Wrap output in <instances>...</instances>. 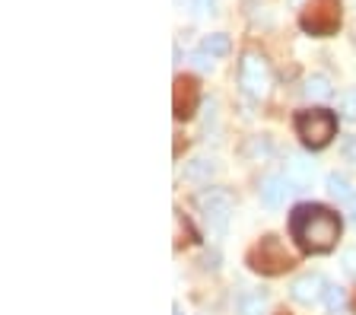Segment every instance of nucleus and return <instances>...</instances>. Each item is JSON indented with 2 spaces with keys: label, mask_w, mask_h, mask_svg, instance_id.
I'll list each match as a JSON object with an SVG mask.
<instances>
[{
  "label": "nucleus",
  "mask_w": 356,
  "mask_h": 315,
  "mask_svg": "<svg viewBox=\"0 0 356 315\" xmlns=\"http://www.w3.org/2000/svg\"><path fill=\"white\" fill-rule=\"evenodd\" d=\"M200 105V86L194 76H175V90H172V112L178 121H188Z\"/></svg>",
  "instance_id": "7"
},
{
  "label": "nucleus",
  "mask_w": 356,
  "mask_h": 315,
  "mask_svg": "<svg viewBox=\"0 0 356 315\" xmlns=\"http://www.w3.org/2000/svg\"><path fill=\"white\" fill-rule=\"evenodd\" d=\"M325 277L321 274H302V277L293 280V286H289V293H293V300L302 302V306H312V302L325 300Z\"/></svg>",
  "instance_id": "8"
},
{
  "label": "nucleus",
  "mask_w": 356,
  "mask_h": 315,
  "mask_svg": "<svg viewBox=\"0 0 356 315\" xmlns=\"http://www.w3.org/2000/svg\"><path fill=\"white\" fill-rule=\"evenodd\" d=\"M343 261H347V268L356 274V248H353V252H347V255H343Z\"/></svg>",
  "instance_id": "21"
},
{
  "label": "nucleus",
  "mask_w": 356,
  "mask_h": 315,
  "mask_svg": "<svg viewBox=\"0 0 356 315\" xmlns=\"http://www.w3.org/2000/svg\"><path fill=\"white\" fill-rule=\"evenodd\" d=\"M248 268L264 274V277H277V274H286L293 268V255H289L283 242L277 236H264L258 245L248 252Z\"/></svg>",
  "instance_id": "4"
},
{
  "label": "nucleus",
  "mask_w": 356,
  "mask_h": 315,
  "mask_svg": "<svg viewBox=\"0 0 356 315\" xmlns=\"http://www.w3.org/2000/svg\"><path fill=\"white\" fill-rule=\"evenodd\" d=\"M343 23V10H341V0H309L305 10L299 13V26L302 32L315 38H327L334 32L341 29Z\"/></svg>",
  "instance_id": "3"
},
{
  "label": "nucleus",
  "mask_w": 356,
  "mask_h": 315,
  "mask_svg": "<svg viewBox=\"0 0 356 315\" xmlns=\"http://www.w3.org/2000/svg\"><path fill=\"white\" fill-rule=\"evenodd\" d=\"M200 51H207L210 58H226V54L232 51V42H229V35L213 32V35H204V42H200Z\"/></svg>",
  "instance_id": "10"
},
{
  "label": "nucleus",
  "mask_w": 356,
  "mask_h": 315,
  "mask_svg": "<svg viewBox=\"0 0 356 315\" xmlns=\"http://www.w3.org/2000/svg\"><path fill=\"white\" fill-rule=\"evenodd\" d=\"M350 217H353V223H356V195L350 197Z\"/></svg>",
  "instance_id": "22"
},
{
  "label": "nucleus",
  "mask_w": 356,
  "mask_h": 315,
  "mask_svg": "<svg viewBox=\"0 0 356 315\" xmlns=\"http://www.w3.org/2000/svg\"><path fill=\"white\" fill-rule=\"evenodd\" d=\"M341 156H343V163L356 165V137H347V140L341 143Z\"/></svg>",
  "instance_id": "18"
},
{
  "label": "nucleus",
  "mask_w": 356,
  "mask_h": 315,
  "mask_svg": "<svg viewBox=\"0 0 356 315\" xmlns=\"http://www.w3.org/2000/svg\"><path fill=\"white\" fill-rule=\"evenodd\" d=\"M296 134L309 150H325L337 137V115L331 108H302L296 112Z\"/></svg>",
  "instance_id": "2"
},
{
  "label": "nucleus",
  "mask_w": 356,
  "mask_h": 315,
  "mask_svg": "<svg viewBox=\"0 0 356 315\" xmlns=\"http://www.w3.org/2000/svg\"><path fill=\"white\" fill-rule=\"evenodd\" d=\"M289 236L305 255H327L341 239V217L325 204H299L289 213Z\"/></svg>",
  "instance_id": "1"
},
{
  "label": "nucleus",
  "mask_w": 356,
  "mask_h": 315,
  "mask_svg": "<svg viewBox=\"0 0 356 315\" xmlns=\"http://www.w3.org/2000/svg\"><path fill=\"white\" fill-rule=\"evenodd\" d=\"M302 92H305V99H315V102L331 99V80H327V76H321V74H315V76H309V80H305Z\"/></svg>",
  "instance_id": "13"
},
{
  "label": "nucleus",
  "mask_w": 356,
  "mask_h": 315,
  "mask_svg": "<svg viewBox=\"0 0 356 315\" xmlns=\"http://www.w3.org/2000/svg\"><path fill=\"white\" fill-rule=\"evenodd\" d=\"M194 204H197L200 217L207 220V226L216 233H222L229 226V217L236 210V197H232L229 188H204V191H197Z\"/></svg>",
  "instance_id": "5"
},
{
  "label": "nucleus",
  "mask_w": 356,
  "mask_h": 315,
  "mask_svg": "<svg viewBox=\"0 0 356 315\" xmlns=\"http://www.w3.org/2000/svg\"><path fill=\"white\" fill-rule=\"evenodd\" d=\"M325 185H327V191H331L337 201H350L353 197V191H350V181H347V175H337V172H331L325 179Z\"/></svg>",
  "instance_id": "15"
},
{
  "label": "nucleus",
  "mask_w": 356,
  "mask_h": 315,
  "mask_svg": "<svg viewBox=\"0 0 356 315\" xmlns=\"http://www.w3.org/2000/svg\"><path fill=\"white\" fill-rule=\"evenodd\" d=\"M238 86L245 90V96L264 99L270 90V64L264 54L258 51H245L238 60Z\"/></svg>",
  "instance_id": "6"
},
{
  "label": "nucleus",
  "mask_w": 356,
  "mask_h": 315,
  "mask_svg": "<svg viewBox=\"0 0 356 315\" xmlns=\"http://www.w3.org/2000/svg\"><path fill=\"white\" fill-rule=\"evenodd\" d=\"M191 7H194V13H213L216 0H191Z\"/></svg>",
  "instance_id": "20"
},
{
  "label": "nucleus",
  "mask_w": 356,
  "mask_h": 315,
  "mask_svg": "<svg viewBox=\"0 0 356 315\" xmlns=\"http://www.w3.org/2000/svg\"><path fill=\"white\" fill-rule=\"evenodd\" d=\"M264 309H267L264 293L252 290V293H242V296H238V315H264Z\"/></svg>",
  "instance_id": "12"
},
{
  "label": "nucleus",
  "mask_w": 356,
  "mask_h": 315,
  "mask_svg": "<svg viewBox=\"0 0 356 315\" xmlns=\"http://www.w3.org/2000/svg\"><path fill=\"white\" fill-rule=\"evenodd\" d=\"M172 315H181V309H178V306H175V309H172Z\"/></svg>",
  "instance_id": "23"
},
{
  "label": "nucleus",
  "mask_w": 356,
  "mask_h": 315,
  "mask_svg": "<svg viewBox=\"0 0 356 315\" xmlns=\"http://www.w3.org/2000/svg\"><path fill=\"white\" fill-rule=\"evenodd\" d=\"M343 300H347V293H343V286L327 284V290H325V302H327V309H331V312H337V309L343 306Z\"/></svg>",
  "instance_id": "16"
},
{
  "label": "nucleus",
  "mask_w": 356,
  "mask_h": 315,
  "mask_svg": "<svg viewBox=\"0 0 356 315\" xmlns=\"http://www.w3.org/2000/svg\"><path fill=\"white\" fill-rule=\"evenodd\" d=\"M341 112H343V118L347 121H356V86L341 96Z\"/></svg>",
  "instance_id": "17"
},
{
  "label": "nucleus",
  "mask_w": 356,
  "mask_h": 315,
  "mask_svg": "<svg viewBox=\"0 0 356 315\" xmlns=\"http://www.w3.org/2000/svg\"><path fill=\"white\" fill-rule=\"evenodd\" d=\"M213 172H216V163L207 156H197L185 165V179H191V181H210Z\"/></svg>",
  "instance_id": "11"
},
{
  "label": "nucleus",
  "mask_w": 356,
  "mask_h": 315,
  "mask_svg": "<svg viewBox=\"0 0 356 315\" xmlns=\"http://www.w3.org/2000/svg\"><path fill=\"white\" fill-rule=\"evenodd\" d=\"M312 179H315V163H309V159H302V156H293V163H289V181L309 185Z\"/></svg>",
  "instance_id": "14"
},
{
  "label": "nucleus",
  "mask_w": 356,
  "mask_h": 315,
  "mask_svg": "<svg viewBox=\"0 0 356 315\" xmlns=\"http://www.w3.org/2000/svg\"><path fill=\"white\" fill-rule=\"evenodd\" d=\"M194 67H197V70H213V58H210V54L207 51H194Z\"/></svg>",
  "instance_id": "19"
},
{
  "label": "nucleus",
  "mask_w": 356,
  "mask_h": 315,
  "mask_svg": "<svg viewBox=\"0 0 356 315\" xmlns=\"http://www.w3.org/2000/svg\"><path fill=\"white\" fill-rule=\"evenodd\" d=\"M286 191H289L286 175H267V179L261 181V201H264V207H280Z\"/></svg>",
  "instance_id": "9"
}]
</instances>
